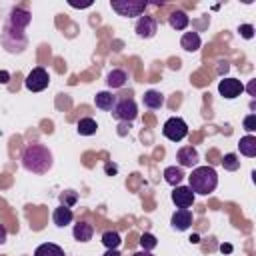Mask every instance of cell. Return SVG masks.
I'll use <instances>...</instances> for the list:
<instances>
[{
	"label": "cell",
	"instance_id": "6da1fadb",
	"mask_svg": "<svg viewBox=\"0 0 256 256\" xmlns=\"http://www.w3.org/2000/svg\"><path fill=\"white\" fill-rule=\"evenodd\" d=\"M20 160H22V166L28 172H34V174H46L54 164L52 152L44 144H28L22 150Z\"/></svg>",
	"mask_w": 256,
	"mask_h": 256
},
{
	"label": "cell",
	"instance_id": "7a4b0ae2",
	"mask_svg": "<svg viewBox=\"0 0 256 256\" xmlns=\"http://www.w3.org/2000/svg\"><path fill=\"white\" fill-rule=\"evenodd\" d=\"M188 182H190L188 188L194 194L206 196V194H210V192L216 190V186H218V174H216V170L212 166H198L188 176Z\"/></svg>",
	"mask_w": 256,
	"mask_h": 256
},
{
	"label": "cell",
	"instance_id": "3957f363",
	"mask_svg": "<svg viewBox=\"0 0 256 256\" xmlns=\"http://www.w3.org/2000/svg\"><path fill=\"white\" fill-rule=\"evenodd\" d=\"M2 44L8 52H22L26 48V36H24V30L12 26L10 22L4 24V30H2Z\"/></svg>",
	"mask_w": 256,
	"mask_h": 256
},
{
	"label": "cell",
	"instance_id": "277c9868",
	"mask_svg": "<svg viewBox=\"0 0 256 256\" xmlns=\"http://www.w3.org/2000/svg\"><path fill=\"white\" fill-rule=\"evenodd\" d=\"M146 2H140V0H114L110 2V8L118 14V16H124V18H134V16H142L144 10H146Z\"/></svg>",
	"mask_w": 256,
	"mask_h": 256
},
{
	"label": "cell",
	"instance_id": "5b68a950",
	"mask_svg": "<svg viewBox=\"0 0 256 256\" xmlns=\"http://www.w3.org/2000/svg\"><path fill=\"white\" fill-rule=\"evenodd\" d=\"M162 134L170 140V142H180L188 136V124L180 118V116H172L164 122L162 126Z\"/></svg>",
	"mask_w": 256,
	"mask_h": 256
},
{
	"label": "cell",
	"instance_id": "8992f818",
	"mask_svg": "<svg viewBox=\"0 0 256 256\" xmlns=\"http://www.w3.org/2000/svg\"><path fill=\"white\" fill-rule=\"evenodd\" d=\"M48 84H50V76H48V72L42 66L32 68L30 74L26 76V80H24V86L30 92H42L44 88H48Z\"/></svg>",
	"mask_w": 256,
	"mask_h": 256
},
{
	"label": "cell",
	"instance_id": "52a82bcc",
	"mask_svg": "<svg viewBox=\"0 0 256 256\" xmlns=\"http://www.w3.org/2000/svg\"><path fill=\"white\" fill-rule=\"evenodd\" d=\"M112 114H114V118H118L122 122H132L138 116V106H136V102L132 98H122L112 108Z\"/></svg>",
	"mask_w": 256,
	"mask_h": 256
},
{
	"label": "cell",
	"instance_id": "ba28073f",
	"mask_svg": "<svg viewBox=\"0 0 256 256\" xmlns=\"http://www.w3.org/2000/svg\"><path fill=\"white\" fill-rule=\"evenodd\" d=\"M218 92L224 98L232 100V98H236V96H240L244 92V84L240 80H236V78H222L220 84H218Z\"/></svg>",
	"mask_w": 256,
	"mask_h": 256
},
{
	"label": "cell",
	"instance_id": "9c48e42d",
	"mask_svg": "<svg viewBox=\"0 0 256 256\" xmlns=\"http://www.w3.org/2000/svg\"><path fill=\"white\" fill-rule=\"evenodd\" d=\"M172 202H174L178 208H188V206L194 204V192H192L188 186H174Z\"/></svg>",
	"mask_w": 256,
	"mask_h": 256
},
{
	"label": "cell",
	"instance_id": "30bf717a",
	"mask_svg": "<svg viewBox=\"0 0 256 256\" xmlns=\"http://www.w3.org/2000/svg\"><path fill=\"white\" fill-rule=\"evenodd\" d=\"M134 30H136V34L140 38H152L156 34V30H158V24H156V20L152 16H140Z\"/></svg>",
	"mask_w": 256,
	"mask_h": 256
},
{
	"label": "cell",
	"instance_id": "8fae6325",
	"mask_svg": "<svg viewBox=\"0 0 256 256\" xmlns=\"http://www.w3.org/2000/svg\"><path fill=\"white\" fill-rule=\"evenodd\" d=\"M170 224H172V228L174 230H188L190 226H192V212L188 210V208H178L174 214H172V218H170Z\"/></svg>",
	"mask_w": 256,
	"mask_h": 256
},
{
	"label": "cell",
	"instance_id": "7c38bea8",
	"mask_svg": "<svg viewBox=\"0 0 256 256\" xmlns=\"http://www.w3.org/2000/svg\"><path fill=\"white\" fill-rule=\"evenodd\" d=\"M30 20H32V14H30L28 10H24V8H12V10H10V16H8L6 22H10L12 26L24 30V28L30 24Z\"/></svg>",
	"mask_w": 256,
	"mask_h": 256
},
{
	"label": "cell",
	"instance_id": "4fadbf2b",
	"mask_svg": "<svg viewBox=\"0 0 256 256\" xmlns=\"http://www.w3.org/2000/svg\"><path fill=\"white\" fill-rule=\"evenodd\" d=\"M176 160H178L180 166L192 168V166L198 164V152H196V148H192V146H184V148H180V150L176 152Z\"/></svg>",
	"mask_w": 256,
	"mask_h": 256
},
{
	"label": "cell",
	"instance_id": "5bb4252c",
	"mask_svg": "<svg viewBox=\"0 0 256 256\" xmlns=\"http://www.w3.org/2000/svg\"><path fill=\"white\" fill-rule=\"evenodd\" d=\"M180 46L186 50V52H196L200 46H202V40H200V34L198 32H184L182 38H180Z\"/></svg>",
	"mask_w": 256,
	"mask_h": 256
},
{
	"label": "cell",
	"instance_id": "9a60e30c",
	"mask_svg": "<svg viewBox=\"0 0 256 256\" xmlns=\"http://www.w3.org/2000/svg\"><path fill=\"white\" fill-rule=\"evenodd\" d=\"M52 220H54V224H56V226L64 228V226H68V224L74 220V214H72V210H70V208H66V206H62V204H60L58 208H54Z\"/></svg>",
	"mask_w": 256,
	"mask_h": 256
},
{
	"label": "cell",
	"instance_id": "2e32d148",
	"mask_svg": "<svg viewBox=\"0 0 256 256\" xmlns=\"http://www.w3.org/2000/svg\"><path fill=\"white\" fill-rule=\"evenodd\" d=\"M238 148H240V154H244L248 158H254L256 156V136H252V134L242 136L240 142H238Z\"/></svg>",
	"mask_w": 256,
	"mask_h": 256
},
{
	"label": "cell",
	"instance_id": "e0dca14e",
	"mask_svg": "<svg viewBox=\"0 0 256 256\" xmlns=\"http://www.w3.org/2000/svg\"><path fill=\"white\" fill-rule=\"evenodd\" d=\"M126 80H128V74H126L124 70H120V68L110 70L108 76H106V84H108L110 88H122V86L126 84Z\"/></svg>",
	"mask_w": 256,
	"mask_h": 256
},
{
	"label": "cell",
	"instance_id": "ac0fdd59",
	"mask_svg": "<svg viewBox=\"0 0 256 256\" xmlns=\"http://www.w3.org/2000/svg\"><path fill=\"white\" fill-rule=\"evenodd\" d=\"M142 102H144L146 108H150V110H158V108L164 104V96H162L158 90H148V92H144Z\"/></svg>",
	"mask_w": 256,
	"mask_h": 256
},
{
	"label": "cell",
	"instance_id": "d6986e66",
	"mask_svg": "<svg viewBox=\"0 0 256 256\" xmlns=\"http://www.w3.org/2000/svg\"><path fill=\"white\" fill-rule=\"evenodd\" d=\"M94 104L100 110H112L116 106V96L112 92H106V90L104 92H98L96 98H94Z\"/></svg>",
	"mask_w": 256,
	"mask_h": 256
},
{
	"label": "cell",
	"instance_id": "ffe728a7",
	"mask_svg": "<svg viewBox=\"0 0 256 256\" xmlns=\"http://www.w3.org/2000/svg\"><path fill=\"white\" fill-rule=\"evenodd\" d=\"M72 234H74V238H76L78 242H88V240L92 238V234H94V228H92V224H88V222H78V224H74Z\"/></svg>",
	"mask_w": 256,
	"mask_h": 256
},
{
	"label": "cell",
	"instance_id": "44dd1931",
	"mask_svg": "<svg viewBox=\"0 0 256 256\" xmlns=\"http://www.w3.org/2000/svg\"><path fill=\"white\" fill-rule=\"evenodd\" d=\"M34 256H64V250L58 244L52 242H44L34 250Z\"/></svg>",
	"mask_w": 256,
	"mask_h": 256
},
{
	"label": "cell",
	"instance_id": "7402d4cb",
	"mask_svg": "<svg viewBox=\"0 0 256 256\" xmlns=\"http://www.w3.org/2000/svg\"><path fill=\"white\" fill-rule=\"evenodd\" d=\"M168 22H170V26H172L174 30H184V28L188 26L190 18L186 16V12H182V10H174V12L168 16Z\"/></svg>",
	"mask_w": 256,
	"mask_h": 256
},
{
	"label": "cell",
	"instance_id": "603a6c76",
	"mask_svg": "<svg viewBox=\"0 0 256 256\" xmlns=\"http://www.w3.org/2000/svg\"><path fill=\"white\" fill-rule=\"evenodd\" d=\"M76 130H78L80 136H92V134H96L98 124H96V120H92V118H80L78 124H76Z\"/></svg>",
	"mask_w": 256,
	"mask_h": 256
},
{
	"label": "cell",
	"instance_id": "cb8c5ba5",
	"mask_svg": "<svg viewBox=\"0 0 256 256\" xmlns=\"http://www.w3.org/2000/svg\"><path fill=\"white\" fill-rule=\"evenodd\" d=\"M182 178H184V172H182V168H178V166H168V168L164 170V180H166L170 186H178V184L182 182Z\"/></svg>",
	"mask_w": 256,
	"mask_h": 256
},
{
	"label": "cell",
	"instance_id": "d4e9b609",
	"mask_svg": "<svg viewBox=\"0 0 256 256\" xmlns=\"http://www.w3.org/2000/svg\"><path fill=\"white\" fill-rule=\"evenodd\" d=\"M102 244L108 248V250H118V246L122 244V238L116 230H108L102 234Z\"/></svg>",
	"mask_w": 256,
	"mask_h": 256
},
{
	"label": "cell",
	"instance_id": "484cf974",
	"mask_svg": "<svg viewBox=\"0 0 256 256\" xmlns=\"http://www.w3.org/2000/svg\"><path fill=\"white\" fill-rule=\"evenodd\" d=\"M138 244L142 246V250L150 252V250H154V248L158 246V240H156V236H154V234H150V232H144V234L140 236Z\"/></svg>",
	"mask_w": 256,
	"mask_h": 256
},
{
	"label": "cell",
	"instance_id": "4316f807",
	"mask_svg": "<svg viewBox=\"0 0 256 256\" xmlns=\"http://www.w3.org/2000/svg\"><path fill=\"white\" fill-rule=\"evenodd\" d=\"M222 166H224V170L234 172V170L240 168V160H238L236 154H224V158H222Z\"/></svg>",
	"mask_w": 256,
	"mask_h": 256
},
{
	"label": "cell",
	"instance_id": "83f0119b",
	"mask_svg": "<svg viewBox=\"0 0 256 256\" xmlns=\"http://www.w3.org/2000/svg\"><path fill=\"white\" fill-rule=\"evenodd\" d=\"M76 200H78V196H76L74 190H66V192L60 194V204L66 206V208H72L76 204Z\"/></svg>",
	"mask_w": 256,
	"mask_h": 256
},
{
	"label": "cell",
	"instance_id": "f1b7e54d",
	"mask_svg": "<svg viewBox=\"0 0 256 256\" xmlns=\"http://www.w3.org/2000/svg\"><path fill=\"white\" fill-rule=\"evenodd\" d=\"M242 124H244V130L246 132H254L256 130V114H248Z\"/></svg>",
	"mask_w": 256,
	"mask_h": 256
},
{
	"label": "cell",
	"instance_id": "f546056e",
	"mask_svg": "<svg viewBox=\"0 0 256 256\" xmlns=\"http://www.w3.org/2000/svg\"><path fill=\"white\" fill-rule=\"evenodd\" d=\"M238 32H240V36H242V38L250 40V38L254 36V26H252V24H242V26L238 28Z\"/></svg>",
	"mask_w": 256,
	"mask_h": 256
},
{
	"label": "cell",
	"instance_id": "4dcf8cb0",
	"mask_svg": "<svg viewBox=\"0 0 256 256\" xmlns=\"http://www.w3.org/2000/svg\"><path fill=\"white\" fill-rule=\"evenodd\" d=\"M6 236H8V232H6V228L0 224V244H4V242H6Z\"/></svg>",
	"mask_w": 256,
	"mask_h": 256
},
{
	"label": "cell",
	"instance_id": "1f68e13d",
	"mask_svg": "<svg viewBox=\"0 0 256 256\" xmlns=\"http://www.w3.org/2000/svg\"><path fill=\"white\" fill-rule=\"evenodd\" d=\"M8 78H10V74L2 70V72H0V82H2V84H6V82H8Z\"/></svg>",
	"mask_w": 256,
	"mask_h": 256
},
{
	"label": "cell",
	"instance_id": "d6a6232c",
	"mask_svg": "<svg viewBox=\"0 0 256 256\" xmlns=\"http://www.w3.org/2000/svg\"><path fill=\"white\" fill-rule=\"evenodd\" d=\"M104 256H120V252L118 250H106Z\"/></svg>",
	"mask_w": 256,
	"mask_h": 256
},
{
	"label": "cell",
	"instance_id": "836d02e7",
	"mask_svg": "<svg viewBox=\"0 0 256 256\" xmlns=\"http://www.w3.org/2000/svg\"><path fill=\"white\" fill-rule=\"evenodd\" d=\"M220 250H222V252H232V246H230V244H222Z\"/></svg>",
	"mask_w": 256,
	"mask_h": 256
},
{
	"label": "cell",
	"instance_id": "e575fe53",
	"mask_svg": "<svg viewBox=\"0 0 256 256\" xmlns=\"http://www.w3.org/2000/svg\"><path fill=\"white\" fill-rule=\"evenodd\" d=\"M132 256H154L152 252H146V250H142V252H136V254H132Z\"/></svg>",
	"mask_w": 256,
	"mask_h": 256
}]
</instances>
